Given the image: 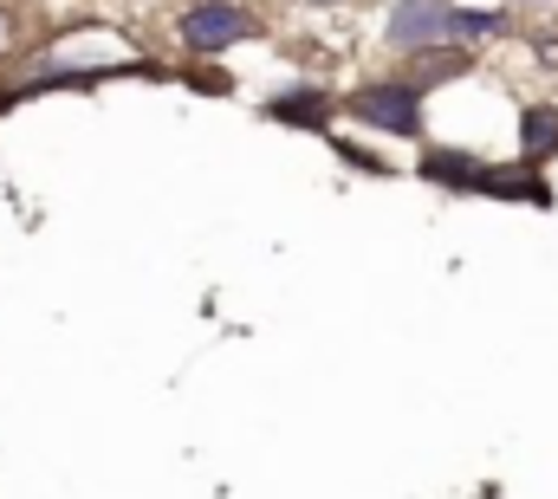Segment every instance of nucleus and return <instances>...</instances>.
<instances>
[{
	"instance_id": "obj_13",
	"label": "nucleus",
	"mask_w": 558,
	"mask_h": 499,
	"mask_svg": "<svg viewBox=\"0 0 558 499\" xmlns=\"http://www.w3.org/2000/svg\"><path fill=\"white\" fill-rule=\"evenodd\" d=\"M533 52H539V59H546V65L558 72V20H546V26H533Z\"/></svg>"
},
{
	"instance_id": "obj_2",
	"label": "nucleus",
	"mask_w": 558,
	"mask_h": 499,
	"mask_svg": "<svg viewBox=\"0 0 558 499\" xmlns=\"http://www.w3.org/2000/svg\"><path fill=\"white\" fill-rule=\"evenodd\" d=\"M260 33H267V20H260V7H247V0H182L175 20H169L175 52H182V59H202V65H215V59L254 46Z\"/></svg>"
},
{
	"instance_id": "obj_1",
	"label": "nucleus",
	"mask_w": 558,
	"mask_h": 499,
	"mask_svg": "<svg viewBox=\"0 0 558 499\" xmlns=\"http://www.w3.org/2000/svg\"><path fill=\"white\" fill-rule=\"evenodd\" d=\"M344 118L364 130V136H384V143H428V92L410 85L403 72H377V78H357L351 92H338Z\"/></svg>"
},
{
	"instance_id": "obj_15",
	"label": "nucleus",
	"mask_w": 558,
	"mask_h": 499,
	"mask_svg": "<svg viewBox=\"0 0 558 499\" xmlns=\"http://www.w3.org/2000/svg\"><path fill=\"white\" fill-rule=\"evenodd\" d=\"M507 7H553V0H507Z\"/></svg>"
},
{
	"instance_id": "obj_7",
	"label": "nucleus",
	"mask_w": 558,
	"mask_h": 499,
	"mask_svg": "<svg viewBox=\"0 0 558 499\" xmlns=\"http://www.w3.org/2000/svg\"><path fill=\"white\" fill-rule=\"evenodd\" d=\"M494 39H513V7L507 0H454L448 46H468L481 59V46H494Z\"/></svg>"
},
{
	"instance_id": "obj_9",
	"label": "nucleus",
	"mask_w": 558,
	"mask_h": 499,
	"mask_svg": "<svg viewBox=\"0 0 558 499\" xmlns=\"http://www.w3.org/2000/svg\"><path fill=\"white\" fill-rule=\"evenodd\" d=\"M474 52L468 46H428V52H416V59H403L397 72L410 78V85H422V92H441V85H454V78H474Z\"/></svg>"
},
{
	"instance_id": "obj_11",
	"label": "nucleus",
	"mask_w": 558,
	"mask_h": 499,
	"mask_svg": "<svg viewBox=\"0 0 558 499\" xmlns=\"http://www.w3.org/2000/svg\"><path fill=\"white\" fill-rule=\"evenodd\" d=\"M182 85H195V92H215V98H228V92H234V72H221V65H202V59H189V65H182Z\"/></svg>"
},
{
	"instance_id": "obj_12",
	"label": "nucleus",
	"mask_w": 558,
	"mask_h": 499,
	"mask_svg": "<svg viewBox=\"0 0 558 499\" xmlns=\"http://www.w3.org/2000/svg\"><path fill=\"white\" fill-rule=\"evenodd\" d=\"M20 26H26V20H20V7H13V0H0V59L20 46Z\"/></svg>"
},
{
	"instance_id": "obj_10",
	"label": "nucleus",
	"mask_w": 558,
	"mask_h": 499,
	"mask_svg": "<svg viewBox=\"0 0 558 499\" xmlns=\"http://www.w3.org/2000/svg\"><path fill=\"white\" fill-rule=\"evenodd\" d=\"M325 143H331V156H338L344 169H357V175H377V182H390V175H397V162H390V156H377L364 136H344V130H331Z\"/></svg>"
},
{
	"instance_id": "obj_8",
	"label": "nucleus",
	"mask_w": 558,
	"mask_h": 499,
	"mask_svg": "<svg viewBox=\"0 0 558 499\" xmlns=\"http://www.w3.org/2000/svg\"><path fill=\"white\" fill-rule=\"evenodd\" d=\"M513 162L526 169H553L558 162V105L553 98H533L513 111Z\"/></svg>"
},
{
	"instance_id": "obj_16",
	"label": "nucleus",
	"mask_w": 558,
	"mask_h": 499,
	"mask_svg": "<svg viewBox=\"0 0 558 499\" xmlns=\"http://www.w3.org/2000/svg\"><path fill=\"white\" fill-rule=\"evenodd\" d=\"M474 499H494V487H481V494H474Z\"/></svg>"
},
{
	"instance_id": "obj_3",
	"label": "nucleus",
	"mask_w": 558,
	"mask_h": 499,
	"mask_svg": "<svg viewBox=\"0 0 558 499\" xmlns=\"http://www.w3.org/2000/svg\"><path fill=\"white\" fill-rule=\"evenodd\" d=\"M260 118H274L286 130H305V136H331L344 105H338V92L325 78H286V85H274L260 98Z\"/></svg>"
},
{
	"instance_id": "obj_4",
	"label": "nucleus",
	"mask_w": 558,
	"mask_h": 499,
	"mask_svg": "<svg viewBox=\"0 0 558 499\" xmlns=\"http://www.w3.org/2000/svg\"><path fill=\"white\" fill-rule=\"evenodd\" d=\"M448 13H454V0H390V13H384V52L403 65V59L428 52V46H448Z\"/></svg>"
},
{
	"instance_id": "obj_5",
	"label": "nucleus",
	"mask_w": 558,
	"mask_h": 499,
	"mask_svg": "<svg viewBox=\"0 0 558 499\" xmlns=\"http://www.w3.org/2000/svg\"><path fill=\"white\" fill-rule=\"evenodd\" d=\"M481 175H487V156H481V149L435 143V136L416 149V182L441 188V195H481Z\"/></svg>"
},
{
	"instance_id": "obj_14",
	"label": "nucleus",
	"mask_w": 558,
	"mask_h": 499,
	"mask_svg": "<svg viewBox=\"0 0 558 499\" xmlns=\"http://www.w3.org/2000/svg\"><path fill=\"white\" fill-rule=\"evenodd\" d=\"M13 105H20V85H13V78H0V118H7Z\"/></svg>"
},
{
	"instance_id": "obj_6",
	"label": "nucleus",
	"mask_w": 558,
	"mask_h": 499,
	"mask_svg": "<svg viewBox=\"0 0 558 499\" xmlns=\"http://www.w3.org/2000/svg\"><path fill=\"white\" fill-rule=\"evenodd\" d=\"M474 202H520V208H553L558 182L553 169H526V162H487L481 175V195Z\"/></svg>"
}]
</instances>
